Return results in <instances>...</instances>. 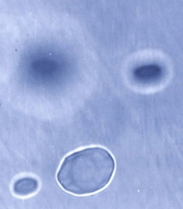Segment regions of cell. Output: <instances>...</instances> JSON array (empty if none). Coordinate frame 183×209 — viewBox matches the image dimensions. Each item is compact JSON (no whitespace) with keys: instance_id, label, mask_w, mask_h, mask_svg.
Masks as SVG:
<instances>
[{"instance_id":"6da1fadb","label":"cell","mask_w":183,"mask_h":209,"mask_svg":"<svg viewBox=\"0 0 183 209\" xmlns=\"http://www.w3.org/2000/svg\"><path fill=\"white\" fill-rule=\"evenodd\" d=\"M111 153L100 147L77 150L66 156L57 174V180L67 192L85 195L104 189L115 170Z\"/></svg>"},{"instance_id":"7a4b0ae2","label":"cell","mask_w":183,"mask_h":209,"mask_svg":"<svg viewBox=\"0 0 183 209\" xmlns=\"http://www.w3.org/2000/svg\"><path fill=\"white\" fill-rule=\"evenodd\" d=\"M39 187V184L37 179L31 176H24L15 181L13 190L16 196L27 197L36 192Z\"/></svg>"},{"instance_id":"3957f363","label":"cell","mask_w":183,"mask_h":209,"mask_svg":"<svg viewBox=\"0 0 183 209\" xmlns=\"http://www.w3.org/2000/svg\"><path fill=\"white\" fill-rule=\"evenodd\" d=\"M162 74L161 68L156 64L141 66L133 73L135 77L142 80H149L159 77Z\"/></svg>"}]
</instances>
